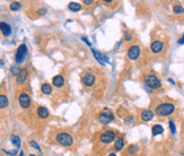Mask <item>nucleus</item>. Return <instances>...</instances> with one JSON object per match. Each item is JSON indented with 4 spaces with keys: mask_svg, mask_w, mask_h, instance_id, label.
Returning <instances> with one entry per match:
<instances>
[{
    "mask_svg": "<svg viewBox=\"0 0 184 156\" xmlns=\"http://www.w3.org/2000/svg\"><path fill=\"white\" fill-rule=\"evenodd\" d=\"M175 111V106L172 103H162L156 106L155 113L158 117H168Z\"/></svg>",
    "mask_w": 184,
    "mask_h": 156,
    "instance_id": "1",
    "label": "nucleus"
},
{
    "mask_svg": "<svg viewBox=\"0 0 184 156\" xmlns=\"http://www.w3.org/2000/svg\"><path fill=\"white\" fill-rule=\"evenodd\" d=\"M143 82L147 87H150V89H158L162 87V82L156 77L154 74H147L143 77Z\"/></svg>",
    "mask_w": 184,
    "mask_h": 156,
    "instance_id": "2",
    "label": "nucleus"
},
{
    "mask_svg": "<svg viewBox=\"0 0 184 156\" xmlns=\"http://www.w3.org/2000/svg\"><path fill=\"white\" fill-rule=\"evenodd\" d=\"M57 141H58L60 145L62 146H71L72 143H74V139L72 137L69 135V134H66V132H61L57 136Z\"/></svg>",
    "mask_w": 184,
    "mask_h": 156,
    "instance_id": "3",
    "label": "nucleus"
},
{
    "mask_svg": "<svg viewBox=\"0 0 184 156\" xmlns=\"http://www.w3.org/2000/svg\"><path fill=\"white\" fill-rule=\"evenodd\" d=\"M26 56H27V46L25 44H22L18 46L16 52V56H15V61L16 63H22L25 60Z\"/></svg>",
    "mask_w": 184,
    "mask_h": 156,
    "instance_id": "4",
    "label": "nucleus"
},
{
    "mask_svg": "<svg viewBox=\"0 0 184 156\" xmlns=\"http://www.w3.org/2000/svg\"><path fill=\"white\" fill-rule=\"evenodd\" d=\"M100 141L104 143V144H110V143L114 141V139H115V134H114L113 131H105V132L100 134Z\"/></svg>",
    "mask_w": 184,
    "mask_h": 156,
    "instance_id": "5",
    "label": "nucleus"
},
{
    "mask_svg": "<svg viewBox=\"0 0 184 156\" xmlns=\"http://www.w3.org/2000/svg\"><path fill=\"white\" fill-rule=\"evenodd\" d=\"M140 56V48L138 45H132L128 50V57L131 60H137Z\"/></svg>",
    "mask_w": 184,
    "mask_h": 156,
    "instance_id": "6",
    "label": "nucleus"
},
{
    "mask_svg": "<svg viewBox=\"0 0 184 156\" xmlns=\"http://www.w3.org/2000/svg\"><path fill=\"white\" fill-rule=\"evenodd\" d=\"M18 102H19V104H20V106H22V108L27 109V108L31 105V98H29L28 94H26V93H22L20 95L18 96Z\"/></svg>",
    "mask_w": 184,
    "mask_h": 156,
    "instance_id": "7",
    "label": "nucleus"
},
{
    "mask_svg": "<svg viewBox=\"0 0 184 156\" xmlns=\"http://www.w3.org/2000/svg\"><path fill=\"white\" fill-rule=\"evenodd\" d=\"M81 82H83V84H84L85 86L92 87L94 85V83H95V76L93 74H91V72H88V74H86L84 77H83Z\"/></svg>",
    "mask_w": 184,
    "mask_h": 156,
    "instance_id": "8",
    "label": "nucleus"
},
{
    "mask_svg": "<svg viewBox=\"0 0 184 156\" xmlns=\"http://www.w3.org/2000/svg\"><path fill=\"white\" fill-rule=\"evenodd\" d=\"M164 49V43L162 41H154L150 44V50L152 53H159Z\"/></svg>",
    "mask_w": 184,
    "mask_h": 156,
    "instance_id": "9",
    "label": "nucleus"
},
{
    "mask_svg": "<svg viewBox=\"0 0 184 156\" xmlns=\"http://www.w3.org/2000/svg\"><path fill=\"white\" fill-rule=\"evenodd\" d=\"M92 52H93V54H94V57H95V59L98 61L100 65H105V63H107V62H109L107 57H104L100 52L96 51L95 49H92Z\"/></svg>",
    "mask_w": 184,
    "mask_h": 156,
    "instance_id": "10",
    "label": "nucleus"
},
{
    "mask_svg": "<svg viewBox=\"0 0 184 156\" xmlns=\"http://www.w3.org/2000/svg\"><path fill=\"white\" fill-rule=\"evenodd\" d=\"M27 76H28V71H27V69H20L19 74L17 75V77H16L17 84H18V85H22V84L26 80Z\"/></svg>",
    "mask_w": 184,
    "mask_h": 156,
    "instance_id": "11",
    "label": "nucleus"
},
{
    "mask_svg": "<svg viewBox=\"0 0 184 156\" xmlns=\"http://www.w3.org/2000/svg\"><path fill=\"white\" fill-rule=\"evenodd\" d=\"M152 118H154V111H151V110H143L141 112L142 121L148 122V121H150Z\"/></svg>",
    "mask_w": 184,
    "mask_h": 156,
    "instance_id": "12",
    "label": "nucleus"
},
{
    "mask_svg": "<svg viewBox=\"0 0 184 156\" xmlns=\"http://www.w3.org/2000/svg\"><path fill=\"white\" fill-rule=\"evenodd\" d=\"M0 31L2 32V34L5 35V36H9L10 33H11V27H10L7 23L1 22V23H0Z\"/></svg>",
    "mask_w": 184,
    "mask_h": 156,
    "instance_id": "13",
    "label": "nucleus"
},
{
    "mask_svg": "<svg viewBox=\"0 0 184 156\" xmlns=\"http://www.w3.org/2000/svg\"><path fill=\"white\" fill-rule=\"evenodd\" d=\"M52 84H53L55 87H62L63 85H65V79H63L62 76H60V75L54 76L53 79H52Z\"/></svg>",
    "mask_w": 184,
    "mask_h": 156,
    "instance_id": "14",
    "label": "nucleus"
},
{
    "mask_svg": "<svg viewBox=\"0 0 184 156\" xmlns=\"http://www.w3.org/2000/svg\"><path fill=\"white\" fill-rule=\"evenodd\" d=\"M37 114H39L40 118L45 119V118L49 117V110H48L46 108H44V106H40V108L37 109Z\"/></svg>",
    "mask_w": 184,
    "mask_h": 156,
    "instance_id": "15",
    "label": "nucleus"
},
{
    "mask_svg": "<svg viewBox=\"0 0 184 156\" xmlns=\"http://www.w3.org/2000/svg\"><path fill=\"white\" fill-rule=\"evenodd\" d=\"M151 132H152V136H157V135H160L164 132V128L160 124H155L151 128Z\"/></svg>",
    "mask_w": 184,
    "mask_h": 156,
    "instance_id": "16",
    "label": "nucleus"
},
{
    "mask_svg": "<svg viewBox=\"0 0 184 156\" xmlns=\"http://www.w3.org/2000/svg\"><path fill=\"white\" fill-rule=\"evenodd\" d=\"M114 147H115L117 150H121L122 148L124 147V140H123V138L115 139V141H114Z\"/></svg>",
    "mask_w": 184,
    "mask_h": 156,
    "instance_id": "17",
    "label": "nucleus"
},
{
    "mask_svg": "<svg viewBox=\"0 0 184 156\" xmlns=\"http://www.w3.org/2000/svg\"><path fill=\"white\" fill-rule=\"evenodd\" d=\"M41 91H42L43 94L49 95V94L52 93V87H51L50 84H43L42 86H41Z\"/></svg>",
    "mask_w": 184,
    "mask_h": 156,
    "instance_id": "18",
    "label": "nucleus"
},
{
    "mask_svg": "<svg viewBox=\"0 0 184 156\" xmlns=\"http://www.w3.org/2000/svg\"><path fill=\"white\" fill-rule=\"evenodd\" d=\"M68 8L70 9V10H72V11H78V10L81 9V5L78 4V2H69Z\"/></svg>",
    "mask_w": 184,
    "mask_h": 156,
    "instance_id": "19",
    "label": "nucleus"
},
{
    "mask_svg": "<svg viewBox=\"0 0 184 156\" xmlns=\"http://www.w3.org/2000/svg\"><path fill=\"white\" fill-rule=\"evenodd\" d=\"M102 114H103V115H105V117H107V118L111 119L112 121H113V119H114V112H113L112 110L107 109V108H105V109L102 111Z\"/></svg>",
    "mask_w": 184,
    "mask_h": 156,
    "instance_id": "20",
    "label": "nucleus"
},
{
    "mask_svg": "<svg viewBox=\"0 0 184 156\" xmlns=\"http://www.w3.org/2000/svg\"><path fill=\"white\" fill-rule=\"evenodd\" d=\"M8 98H7V96L5 95H0V109H5V108H7L8 106Z\"/></svg>",
    "mask_w": 184,
    "mask_h": 156,
    "instance_id": "21",
    "label": "nucleus"
},
{
    "mask_svg": "<svg viewBox=\"0 0 184 156\" xmlns=\"http://www.w3.org/2000/svg\"><path fill=\"white\" fill-rule=\"evenodd\" d=\"M98 121L102 123V124H109L110 122L112 121L111 119H109L107 117H105V115H103L102 113L100 114V117H98Z\"/></svg>",
    "mask_w": 184,
    "mask_h": 156,
    "instance_id": "22",
    "label": "nucleus"
},
{
    "mask_svg": "<svg viewBox=\"0 0 184 156\" xmlns=\"http://www.w3.org/2000/svg\"><path fill=\"white\" fill-rule=\"evenodd\" d=\"M173 11L177 14V15H182L184 14V8L181 6V5H175L174 7H173Z\"/></svg>",
    "mask_w": 184,
    "mask_h": 156,
    "instance_id": "23",
    "label": "nucleus"
},
{
    "mask_svg": "<svg viewBox=\"0 0 184 156\" xmlns=\"http://www.w3.org/2000/svg\"><path fill=\"white\" fill-rule=\"evenodd\" d=\"M11 143L15 145V147L16 148H19L20 147V139L18 138L17 136H11Z\"/></svg>",
    "mask_w": 184,
    "mask_h": 156,
    "instance_id": "24",
    "label": "nucleus"
},
{
    "mask_svg": "<svg viewBox=\"0 0 184 156\" xmlns=\"http://www.w3.org/2000/svg\"><path fill=\"white\" fill-rule=\"evenodd\" d=\"M22 7V5L18 2V1H13L11 4H10V9L11 10H19Z\"/></svg>",
    "mask_w": 184,
    "mask_h": 156,
    "instance_id": "25",
    "label": "nucleus"
},
{
    "mask_svg": "<svg viewBox=\"0 0 184 156\" xmlns=\"http://www.w3.org/2000/svg\"><path fill=\"white\" fill-rule=\"evenodd\" d=\"M10 71H11V74L14 75V76H16L19 74V71H20V69L18 68V66L17 65H14V66H11V68H10Z\"/></svg>",
    "mask_w": 184,
    "mask_h": 156,
    "instance_id": "26",
    "label": "nucleus"
},
{
    "mask_svg": "<svg viewBox=\"0 0 184 156\" xmlns=\"http://www.w3.org/2000/svg\"><path fill=\"white\" fill-rule=\"evenodd\" d=\"M168 124H169V129H171V132L173 134V135H175L176 132V127H175V123L173 120H169L168 121Z\"/></svg>",
    "mask_w": 184,
    "mask_h": 156,
    "instance_id": "27",
    "label": "nucleus"
},
{
    "mask_svg": "<svg viewBox=\"0 0 184 156\" xmlns=\"http://www.w3.org/2000/svg\"><path fill=\"white\" fill-rule=\"evenodd\" d=\"M132 122H133V117L132 115H129V117H126L124 119V123L126 124H131Z\"/></svg>",
    "mask_w": 184,
    "mask_h": 156,
    "instance_id": "28",
    "label": "nucleus"
},
{
    "mask_svg": "<svg viewBox=\"0 0 184 156\" xmlns=\"http://www.w3.org/2000/svg\"><path fill=\"white\" fill-rule=\"evenodd\" d=\"M138 150V147L136 146V145H130L129 146V153H131V154H134Z\"/></svg>",
    "mask_w": 184,
    "mask_h": 156,
    "instance_id": "29",
    "label": "nucleus"
},
{
    "mask_svg": "<svg viewBox=\"0 0 184 156\" xmlns=\"http://www.w3.org/2000/svg\"><path fill=\"white\" fill-rule=\"evenodd\" d=\"M29 144H31V146H33V147L35 148V149H37V150H41V148H40V146L37 145V143H36V141H34V140H32V141H31Z\"/></svg>",
    "mask_w": 184,
    "mask_h": 156,
    "instance_id": "30",
    "label": "nucleus"
},
{
    "mask_svg": "<svg viewBox=\"0 0 184 156\" xmlns=\"http://www.w3.org/2000/svg\"><path fill=\"white\" fill-rule=\"evenodd\" d=\"M124 37H126V41H128V42L132 40V36L129 34V33H126V34H124Z\"/></svg>",
    "mask_w": 184,
    "mask_h": 156,
    "instance_id": "31",
    "label": "nucleus"
},
{
    "mask_svg": "<svg viewBox=\"0 0 184 156\" xmlns=\"http://www.w3.org/2000/svg\"><path fill=\"white\" fill-rule=\"evenodd\" d=\"M84 4L86 5V6H91V5L93 4V1H92V0H85Z\"/></svg>",
    "mask_w": 184,
    "mask_h": 156,
    "instance_id": "32",
    "label": "nucleus"
},
{
    "mask_svg": "<svg viewBox=\"0 0 184 156\" xmlns=\"http://www.w3.org/2000/svg\"><path fill=\"white\" fill-rule=\"evenodd\" d=\"M46 13V9H39V14L40 15H44Z\"/></svg>",
    "mask_w": 184,
    "mask_h": 156,
    "instance_id": "33",
    "label": "nucleus"
},
{
    "mask_svg": "<svg viewBox=\"0 0 184 156\" xmlns=\"http://www.w3.org/2000/svg\"><path fill=\"white\" fill-rule=\"evenodd\" d=\"M177 43H178V44H184V34H183V36H182V37H181V39L177 41Z\"/></svg>",
    "mask_w": 184,
    "mask_h": 156,
    "instance_id": "34",
    "label": "nucleus"
},
{
    "mask_svg": "<svg viewBox=\"0 0 184 156\" xmlns=\"http://www.w3.org/2000/svg\"><path fill=\"white\" fill-rule=\"evenodd\" d=\"M83 40H84V42H86V43H87V45H89V46H91V43H89V41H88V39H87V37L83 36Z\"/></svg>",
    "mask_w": 184,
    "mask_h": 156,
    "instance_id": "35",
    "label": "nucleus"
},
{
    "mask_svg": "<svg viewBox=\"0 0 184 156\" xmlns=\"http://www.w3.org/2000/svg\"><path fill=\"white\" fill-rule=\"evenodd\" d=\"M168 82H169V83H172V84H175V83H174V80H173L172 78H168Z\"/></svg>",
    "mask_w": 184,
    "mask_h": 156,
    "instance_id": "36",
    "label": "nucleus"
},
{
    "mask_svg": "<svg viewBox=\"0 0 184 156\" xmlns=\"http://www.w3.org/2000/svg\"><path fill=\"white\" fill-rule=\"evenodd\" d=\"M19 156H25V155H24V153H23V152H20V153H19Z\"/></svg>",
    "mask_w": 184,
    "mask_h": 156,
    "instance_id": "37",
    "label": "nucleus"
},
{
    "mask_svg": "<svg viewBox=\"0 0 184 156\" xmlns=\"http://www.w3.org/2000/svg\"><path fill=\"white\" fill-rule=\"evenodd\" d=\"M0 66H4V61L0 60Z\"/></svg>",
    "mask_w": 184,
    "mask_h": 156,
    "instance_id": "38",
    "label": "nucleus"
},
{
    "mask_svg": "<svg viewBox=\"0 0 184 156\" xmlns=\"http://www.w3.org/2000/svg\"><path fill=\"white\" fill-rule=\"evenodd\" d=\"M109 156H117V155H115V154H113V153H112V154H110Z\"/></svg>",
    "mask_w": 184,
    "mask_h": 156,
    "instance_id": "39",
    "label": "nucleus"
},
{
    "mask_svg": "<svg viewBox=\"0 0 184 156\" xmlns=\"http://www.w3.org/2000/svg\"><path fill=\"white\" fill-rule=\"evenodd\" d=\"M29 156H36V155H33V154H31V155H29Z\"/></svg>",
    "mask_w": 184,
    "mask_h": 156,
    "instance_id": "40",
    "label": "nucleus"
}]
</instances>
